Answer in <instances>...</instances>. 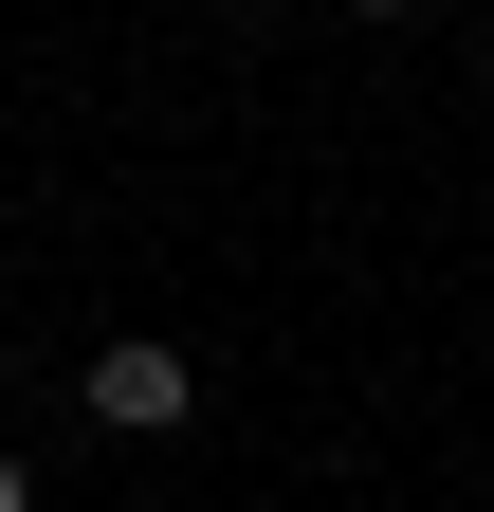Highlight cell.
Here are the masks:
<instances>
[{
	"label": "cell",
	"mask_w": 494,
	"mask_h": 512,
	"mask_svg": "<svg viewBox=\"0 0 494 512\" xmlns=\"http://www.w3.org/2000/svg\"><path fill=\"white\" fill-rule=\"evenodd\" d=\"M0 512H37V476H19V458H0Z\"/></svg>",
	"instance_id": "cell-2"
},
{
	"label": "cell",
	"mask_w": 494,
	"mask_h": 512,
	"mask_svg": "<svg viewBox=\"0 0 494 512\" xmlns=\"http://www.w3.org/2000/svg\"><path fill=\"white\" fill-rule=\"evenodd\" d=\"M92 421H110V439H165V421H183V348H147V330L92 348Z\"/></svg>",
	"instance_id": "cell-1"
}]
</instances>
